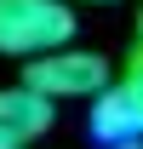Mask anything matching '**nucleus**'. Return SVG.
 <instances>
[{
  "mask_svg": "<svg viewBox=\"0 0 143 149\" xmlns=\"http://www.w3.org/2000/svg\"><path fill=\"white\" fill-rule=\"evenodd\" d=\"M115 149H143V138H126V143H115Z\"/></svg>",
  "mask_w": 143,
  "mask_h": 149,
  "instance_id": "obj_6",
  "label": "nucleus"
},
{
  "mask_svg": "<svg viewBox=\"0 0 143 149\" xmlns=\"http://www.w3.org/2000/svg\"><path fill=\"white\" fill-rule=\"evenodd\" d=\"M57 120V103L40 97L35 86H6L0 92V149H29L40 143Z\"/></svg>",
  "mask_w": 143,
  "mask_h": 149,
  "instance_id": "obj_4",
  "label": "nucleus"
},
{
  "mask_svg": "<svg viewBox=\"0 0 143 149\" xmlns=\"http://www.w3.org/2000/svg\"><path fill=\"white\" fill-rule=\"evenodd\" d=\"M97 6H103V0H97Z\"/></svg>",
  "mask_w": 143,
  "mask_h": 149,
  "instance_id": "obj_8",
  "label": "nucleus"
},
{
  "mask_svg": "<svg viewBox=\"0 0 143 149\" xmlns=\"http://www.w3.org/2000/svg\"><path fill=\"white\" fill-rule=\"evenodd\" d=\"M74 6L69 0H0V57H40L52 46L74 40Z\"/></svg>",
  "mask_w": 143,
  "mask_h": 149,
  "instance_id": "obj_1",
  "label": "nucleus"
},
{
  "mask_svg": "<svg viewBox=\"0 0 143 149\" xmlns=\"http://www.w3.org/2000/svg\"><path fill=\"white\" fill-rule=\"evenodd\" d=\"M92 138L97 143H126V138H143V86L137 80H109L92 92Z\"/></svg>",
  "mask_w": 143,
  "mask_h": 149,
  "instance_id": "obj_3",
  "label": "nucleus"
},
{
  "mask_svg": "<svg viewBox=\"0 0 143 149\" xmlns=\"http://www.w3.org/2000/svg\"><path fill=\"white\" fill-rule=\"evenodd\" d=\"M23 86H35V92L52 97V103H63V97H92L97 86H109V63H103V52H80L69 40V46H52V52L29 57Z\"/></svg>",
  "mask_w": 143,
  "mask_h": 149,
  "instance_id": "obj_2",
  "label": "nucleus"
},
{
  "mask_svg": "<svg viewBox=\"0 0 143 149\" xmlns=\"http://www.w3.org/2000/svg\"><path fill=\"white\" fill-rule=\"evenodd\" d=\"M126 80H137V86H143V46L132 52V69H126Z\"/></svg>",
  "mask_w": 143,
  "mask_h": 149,
  "instance_id": "obj_5",
  "label": "nucleus"
},
{
  "mask_svg": "<svg viewBox=\"0 0 143 149\" xmlns=\"http://www.w3.org/2000/svg\"><path fill=\"white\" fill-rule=\"evenodd\" d=\"M137 35H143V12H137Z\"/></svg>",
  "mask_w": 143,
  "mask_h": 149,
  "instance_id": "obj_7",
  "label": "nucleus"
}]
</instances>
